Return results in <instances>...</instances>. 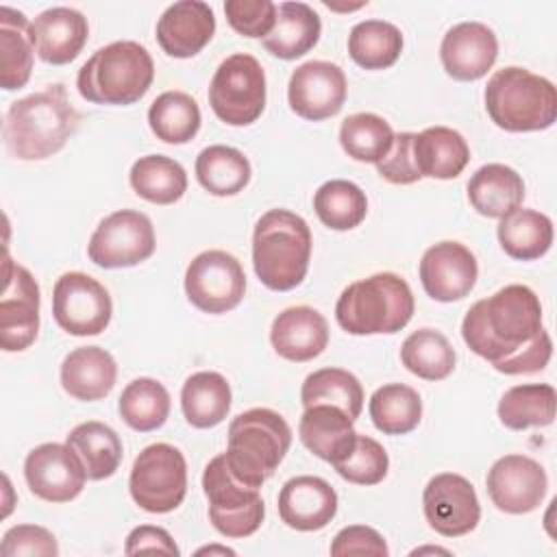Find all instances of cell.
<instances>
[{"label": "cell", "instance_id": "cell-5", "mask_svg": "<svg viewBox=\"0 0 557 557\" xmlns=\"http://www.w3.org/2000/svg\"><path fill=\"white\" fill-rule=\"evenodd\" d=\"M416 302L411 287L394 272L350 283L335 302L337 324L350 335H392L405 329Z\"/></svg>", "mask_w": 557, "mask_h": 557}, {"label": "cell", "instance_id": "cell-9", "mask_svg": "<svg viewBox=\"0 0 557 557\" xmlns=\"http://www.w3.org/2000/svg\"><path fill=\"white\" fill-rule=\"evenodd\" d=\"M209 104L213 113L231 126H248L265 109V72L261 63L246 52L226 57L209 85Z\"/></svg>", "mask_w": 557, "mask_h": 557}, {"label": "cell", "instance_id": "cell-24", "mask_svg": "<svg viewBox=\"0 0 557 557\" xmlns=\"http://www.w3.org/2000/svg\"><path fill=\"white\" fill-rule=\"evenodd\" d=\"M270 342L276 355L287 361H311L322 355L329 344V324L313 307H287L274 318Z\"/></svg>", "mask_w": 557, "mask_h": 557}, {"label": "cell", "instance_id": "cell-39", "mask_svg": "<svg viewBox=\"0 0 557 557\" xmlns=\"http://www.w3.org/2000/svg\"><path fill=\"white\" fill-rule=\"evenodd\" d=\"M372 424L385 435L411 433L422 420L420 394L405 383H387L370 396Z\"/></svg>", "mask_w": 557, "mask_h": 557}, {"label": "cell", "instance_id": "cell-36", "mask_svg": "<svg viewBox=\"0 0 557 557\" xmlns=\"http://www.w3.org/2000/svg\"><path fill=\"white\" fill-rule=\"evenodd\" d=\"M557 394L548 383H524L509 387L498 403V418L511 431L548 426L555 420Z\"/></svg>", "mask_w": 557, "mask_h": 557}, {"label": "cell", "instance_id": "cell-35", "mask_svg": "<svg viewBox=\"0 0 557 557\" xmlns=\"http://www.w3.org/2000/svg\"><path fill=\"white\" fill-rule=\"evenodd\" d=\"M133 191L152 205H174L187 191L185 168L165 154L139 157L128 174Z\"/></svg>", "mask_w": 557, "mask_h": 557}, {"label": "cell", "instance_id": "cell-51", "mask_svg": "<svg viewBox=\"0 0 557 557\" xmlns=\"http://www.w3.org/2000/svg\"><path fill=\"white\" fill-rule=\"evenodd\" d=\"M124 553L126 555H139V553H163V555H178V546L172 540V535L161 529V527H152V524H141L135 527L124 544Z\"/></svg>", "mask_w": 557, "mask_h": 557}, {"label": "cell", "instance_id": "cell-14", "mask_svg": "<svg viewBox=\"0 0 557 557\" xmlns=\"http://www.w3.org/2000/svg\"><path fill=\"white\" fill-rule=\"evenodd\" d=\"M0 296V346L7 352L26 350L39 331V285L33 274L4 255Z\"/></svg>", "mask_w": 557, "mask_h": 557}, {"label": "cell", "instance_id": "cell-19", "mask_svg": "<svg viewBox=\"0 0 557 557\" xmlns=\"http://www.w3.org/2000/svg\"><path fill=\"white\" fill-rule=\"evenodd\" d=\"M420 283L437 302L466 298L479 276L476 257L459 242H440L424 250L420 259Z\"/></svg>", "mask_w": 557, "mask_h": 557}, {"label": "cell", "instance_id": "cell-22", "mask_svg": "<svg viewBox=\"0 0 557 557\" xmlns=\"http://www.w3.org/2000/svg\"><path fill=\"white\" fill-rule=\"evenodd\" d=\"M337 513V492L329 481L300 474L289 481L278 492V516L296 531H320Z\"/></svg>", "mask_w": 557, "mask_h": 557}, {"label": "cell", "instance_id": "cell-2", "mask_svg": "<svg viewBox=\"0 0 557 557\" xmlns=\"http://www.w3.org/2000/svg\"><path fill=\"white\" fill-rule=\"evenodd\" d=\"M78 111L61 83L11 102L2 137L7 152L20 161H39L59 152L76 133Z\"/></svg>", "mask_w": 557, "mask_h": 557}, {"label": "cell", "instance_id": "cell-12", "mask_svg": "<svg viewBox=\"0 0 557 557\" xmlns=\"http://www.w3.org/2000/svg\"><path fill=\"white\" fill-rule=\"evenodd\" d=\"M52 315L70 335H100L111 322L113 302L107 287L94 276L65 272L52 289Z\"/></svg>", "mask_w": 557, "mask_h": 557}, {"label": "cell", "instance_id": "cell-31", "mask_svg": "<svg viewBox=\"0 0 557 557\" xmlns=\"http://www.w3.org/2000/svg\"><path fill=\"white\" fill-rule=\"evenodd\" d=\"M65 444L78 455L89 481L113 476L122 463V440L104 422L89 420L76 424L67 433Z\"/></svg>", "mask_w": 557, "mask_h": 557}, {"label": "cell", "instance_id": "cell-42", "mask_svg": "<svg viewBox=\"0 0 557 557\" xmlns=\"http://www.w3.org/2000/svg\"><path fill=\"white\" fill-rule=\"evenodd\" d=\"M455 350L435 329L413 331L400 346L403 366L424 381H442L455 370Z\"/></svg>", "mask_w": 557, "mask_h": 557}, {"label": "cell", "instance_id": "cell-32", "mask_svg": "<svg viewBox=\"0 0 557 557\" xmlns=\"http://www.w3.org/2000/svg\"><path fill=\"white\" fill-rule=\"evenodd\" d=\"M181 409L194 429H211L231 411V385L213 370H200L187 376L181 389Z\"/></svg>", "mask_w": 557, "mask_h": 557}, {"label": "cell", "instance_id": "cell-15", "mask_svg": "<svg viewBox=\"0 0 557 557\" xmlns=\"http://www.w3.org/2000/svg\"><path fill=\"white\" fill-rule=\"evenodd\" d=\"M429 527L444 537H459L476 529L481 505L474 485L455 472L435 474L422 494Z\"/></svg>", "mask_w": 557, "mask_h": 557}, {"label": "cell", "instance_id": "cell-40", "mask_svg": "<svg viewBox=\"0 0 557 557\" xmlns=\"http://www.w3.org/2000/svg\"><path fill=\"white\" fill-rule=\"evenodd\" d=\"M300 400H302V407H311V405L339 407L352 420H357L363 409V387L359 379L348 370L320 368L302 381Z\"/></svg>", "mask_w": 557, "mask_h": 557}, {"label": "cell", "instance_id": "cell-28", "mask_svg": "<svg viewBox=\"0 0 557 557\" xmlns=\"http://www.w3.org/2000/svg\"><path fill=\"white\" fill-rule=\"evenodd\" d=\"M468 200L485 218H505L524 200L522 176L505 163L481 165L468 181Z\"/></svg>", "mask_w": 557, "mask_h": 557}, {"label": "cell", "instance_id": "cell-41", "mask_svg": "<svg viewBox=\"0 0 557 557\" xmlns=\"http://www.w3.org/2000/svg\"><path fill=\"white\" fill-rule=\"evenodd\" d=\"M120 418L135 431L148 433L165 424L170 416V394L157 379L131 381L117 400Z\"/></svg>", "mask_w": 557, "mask_h": 557}, {"label": "cell", "instance_id": "cell-34", "mask_svg": "<svg viewBox=\"0 0 557 557\" xmlns=\"http://www.w3.org/2000/svg\"><path fill=\"white\" fill-rule=\"evenodd\" d=\"M250 161L233 146L213 144L196 157V178L211 196H235L250 183Z\"/></svg>", "mask_w": 557, "mask_h": 557}, {"label": "cell", "instance_id": "cell-44", "mask_svg": "<svg viewBox=\"0 0 557 557\" xmlns=\"http://www.w3.org/2000/svg\"><path fill=\"white\" fill-rule=\"evenodd\" d=\"M394 135L389 122L376 113H352L339 126L344 152L355 161L374 165L389 152Z\"/></svg>", "mask_w": 557, "mask_h": 557}, {"label": "cell", "instance_id": "cell-38", "mask_svg": "<svg viewBox=\"0 0 557 557\" xmlns=\"http://www.w3.org/2000/svg\"><path fill=\"white\" fill-rule=\"evenodd\" d=\"M403 52L400 30L385 20H363L348 35V54L363 70L392 67Z\"/></svg>", "mask_w": 557, "mask_h": 557}, {"label": "cell", "instance_id": "cell-4", "mask_svg": "<svg viewBox=\"0 0 557 557\" xmlns=\"http://www.w3.org/2000/svg\"><path fill=\"white\" fill-rule=\"evenodd\" d=\"M154 78L150 52L131 39L98 48L78 70L76 87L91 104L126 107L146 96Z\"/></svg>", "mask_w": 557, "mask_h": 557}, {"label": "cell", "instance_id": "cell-53", "mask_svg": "<svg viewBox=\"0 0 557 557\" xmlns=\"http://www.w3.org/2000/svg\"><path fill=\"white\" fill-rule=\"evenodd\" d=\"M424 553H442V555H450L446 548H437V546H424V548H416V550H411V555H424Z\"/></svg>", "mask_w": 557, "mask_h": 557}, {"label": "cell", "instance_id": "cell-49", "mask_svg": "<svg viewBox=\"0 0 557 557\" xmlns=\"http://www.w3.org/2000/svg\"><path fill=\"white\" fill-rule=\"evenodd\" d=\"M333 557H348V555H374L387 557L389 548L383 535L366 524H350L344 527L331 542Z\"/></svg>", "mask_w": 557, "mask_h": 557}, {"label": "cell", "instance_id": "cell-8", "mask_svg": "<svg viewBox=\"0 0 557 557\" xmlns=\"http://www.w3.org/2000/svg\"><path fill=\"white\" fill-rule=\"evenodd\" d=\"M202 492L209 500V520L226 537L252 535L265 516L259 487L239 481L224 453L215 455L202 472Z\"/></svg>", "mask_w": 557, "mask_h": 557}, {"label": "cell", "instance_id": "cell-6", "mask_svg": "<svg viewBox=\"0 0 557 557\" xmlns=\"http://www.w3.org/2000/svg\"><path fill=\"white\" fill-rule=\"evenodd\" d=\"M485 111L490 120L509 133L550 128L557 120L555 85L524 67H503L485 87Z\"/></svg>", "mask_w": 557, "mask_h": 557}, {"label": "cell", "instance_id": "cell-33", "mask_svg": "<svg viewBox=\"0 0 557 557\" xmlns=\"http://www.w3.org/2000/svg\"><path fill=\"white\" fill-rule=\"evenodd\" d=\"M500 248L518 261L544 257L553 244V222L535 209H516L498 222Z\"/></svg>", "mask_w": 557, "mask_h": 557}, {"label": "cell", "instance_id": "cell-50", "mask_svg": "<svg viewBox=\"0 0 557 557\" xmlns=\"http://www.w3.org/2000/svg\"><path fill=\"white\" fill-rule=\"evenodd\" d=\"M550 355H553V342H550V335L542 329L533 342H529L522 350H518L511 359L503 361L494 370L503 374H533L548 366Z\"/></svg>", "mask_w": 557, "mask_h": 557}, {"label": "cell", "instance_id": "cell-1", "mask_svg": "<svg viewBox=\"0 0 557 557\" xmlns=\"http://www.w3.org/2000/svg\"><path fill=\"white\" fill-rule=\"evenodd\" d=\"M542 329L540 298L531 287L513 283L468 309L461 337L474 355L496 368L533 342Z\"/></svg>", "mask_w": 557, "mask_h": 557}, {"label": "cell", "instance_id": "cell-3", "mask_svg": "<svg viewBox=\"0 0 557 557\" xmlns=\"http://www.w3.org/2000/svg\"><path fill=\"white\" fill-rule=\"evenodd\" d=\"M311 261L309 224L294 211L270 209L252 231V268L272 292H289L302 283Z\"/></svg>", "mask_w": 557, "mask_h": 557}, {"label": "cell", "instance_id": "cell-45", "mask_svg": "<svg viewBox=\"0 0 557 557\" xmlns=\"http://www.w3.org/2000/svg\"><path fill=\"white\" fill-rule=\"evenodd\" d=\"M335 472L355 485H376L387 476L389 457L385 448L370 435L357 433L352 453L333 466Z\"/></svg>", "mask_w": 557, "mask_h": 557}, {"label": "cell", "instance_id": "cell-30", "mask_svg": "<svg viewBox=\"0 0 557 557\" xmlns=\"http://www.w3.org/2000/svg\"><path fill=\"white\" fill-rule=\"evenodd\" d=\"M30 22L22 11L0 7V85L7 91L22 89L33 72Z\"/></svg>", "mask_w": 557, "mask_h": 557}, {"label": "cell", "instance_id": "cell-52", "mask_svg": "<svg viewBox=\"0 0 557 557\" xmlns=\"http://www.w3.org/2000/svg\"><path fill=\"white\" fill-rule=\"evenodd\" d=\"M205 553H220V555H235L233 548H226V546H205V548H198V555H205Z\"/></svg>", "mask_w": 557, "mask_h": 557}, {"label": "cell", "instance_id": "cell-13", "mask_svg": "<svg viewBox=\"0 0 557 557\" xmlns=\"http://www.w3.org/2000/svg\"><path fill=\"white\" fill-rule=\"evenodd\" d=\"M246 292L242 263L226 250H205L191 259L185 272V294L205 313L235 309Z\"/></svg>", "mask_w": 557, "mask_h": 557}, {"label": "cell", "instance_id": "cell-20", "mask_svg": "<svg viewBox=\"0 0 557 557\" xmlns=\"http://www.w3.org/2000/svg\"><path fill=\"white\" fill-rule=\"evenodd\" d=\"M498 57V39L483 22H459L446 30L440 59L446 74L455 81L470 83L483 78Z\"/></svg>", "mask_w": 557, "mask_h": 557}, {"label": "cell", "instance_id": "cell-48", "mask_svg": "<svg viewBox=\"0 0 557 557\" xmlns=\"http://www.w3.org/2000/svg\"><path fill=\"white\" fill-rule=\"evenodd\" d=\"M379 174L394 185H411L420 181V172L413 159V133L394 135L389 152L376 163Z\"/></svg>", "mask_w": 557, "mask_h": 557}, {"label": "cell", "instance_id": "cell-37", "mask_svg": "<svg viewBox=\"0 0 557 557\" xmlns=\"http://www.w3.org/2000/svg\"><path fill=\"white\" fill-rule=\"evenodd\" d=\"M198 102L178 89L159 94L148 109V124L157 139L165 144H187L200 131Z\"/></svg>", "mask_w": 557, "mask_h": 557}, {"label": "cell", "instance_id": "cell-11", "mask_svg": "<svg viewBox=\"0 0 557 557\" xmlns=\"http://www.w3.org/2000/svg\"><path fill=\"white\" fill-rule=\"evenodd\" d=\"M154 246L157 239L150 218L135 209H120L100 220L87 244V255L98 268L115 270L150 259Z\"/></svg>", "mask_w": 557, "mask_h": 557}, {"label": "cell", "instance_id": "cell-47", "mask_svg": "<svg viewBox=\"0 0 557 557\" xmlns=\"http://www.w3.org/2000/svg\"><path fill=\"white\" fill-rule=\"evenodd\" d=\"M0 553L4 557H57V537L39 524H15L2 535Z\"/></svg>", "mask_w": 557, "mask_h": 557}, {"label": "cell", "instance_id": "cell-7", "mask_svg": "<svg viewBox=\"0 0 557 557\" xmlns=\"http://www.w3.org/2000/svg\"><path fill=\"white\" fill-rule=\"evenodd\" d=\"M292 444V429L285 418L268 407H255L233 418L228 424L226 463L231 472L261 487L285 459Z\"/></svg>", "mask_w": 557, "mask_h": 557}, {"label": "cell", "instance_id": "cell-23", "mask_svg": "<svg viewBox=\"0 0 557 557\" xmlns=\"http://www.w3.org/2000/svg\"><path fill=\"white\" fill-rule=\"evenodd\" d=\"M89 37L87 17L70 7H52L30 22V39L37 57L50 65L74 61Z\"/></svg>", "mask_w": 557, "mask_h": 557}, {"label": "cell", "instance_id": "cell-10", "mask_svg": "<svg viewBox=\"0 0 557 557\" xmlns=\"http://www.w3.org/2000/svg\"><path fill=\"white\" fill-rule=\"evenodd\" d=\"M128 490L144 511H174L187 494V461L183 453L165 442L146 446L133 463Z\"/></svg>", "mask_w": 557, "mask_h": 557}, {"label": "cell", "instance_id": "cell-18", "mask_svg": "<svg viewBox=\"0 0 557 557\" xmlns=\"http://www.w3.org/2000/svg\"><path fill=\"white\" fill-rule=\"evenodd\" d=\"M485 485L496 509L520 516L542 505L548 476L535 459L527 455H505L487 470Z\"/></svg>", "mask_w": 557, "mask_h": 557}, {"label": "cell", "instance_id": "cell-17", "mask_svg": "<svg viewBox=\"0 0 557 557\" xmlns=\"http://www.w3.org/2000/svg\"><path fill=\"white\" fill-rule=\"evenodd\" d=\"M346 89V74L339 65L331 61H307L289 76V109L302 120L322 122L342 111Z\"/></svg>", "mask_w": 557, "mask_h": 557}, {"label": "cell", "instance_id": "cell-46", "mask_svg": "<svg viewBox=\"0 0 557 557\" xmlns=\"http://www.w3.org/2000/svg\"><path fill=\"white\" fill-rule=\"evenodd\" d=\"M224 15L235 33L265 39L276 22V4L272 0H226Z\"/></svg>", "mask_w": 557, "mask_h": 557}, {"label": "cell", "instance_id": "cell-27", "mask_svg": "<svg viewBox=\"0 0 557 557\" xmlns=\"http://www.w3.org/2000/svg\"><path fill=\"white\" fill-rule=\"evenodd\" d=\"M413 159L422 178L448 181L463 172L470 161V148L455 128L429 126L422 133H413Z\"/></svg>", "mask_w": 557, "mask_h": 557}, {"label": "cell", "instance_id": "cell-43", "mask_svg": "<svg viewBox=\"0 0 557 557\" xmlns=\"http://www.w3.org/2000/svg\"><path fill=\"white\" fill-rule=\"evenodd\" d=\"M313 209L324 226L333 231H350L363 222L368 198L352 181L333 178L322 183L313 194Z\"/></svg>", "mask_w": 557, "mask_h": 557}, {"label": "cell", "instance_id": "cell-26", "mask_svg": "<svg viewBox=\"0 0 557 557\" xmlns=\"http://www.w3.org/2000/svg\"><path fill=\"white\" fill-rule=\"evenodd\" d=\"M115 379V359L100 346L74 348L61 363V387L83 403L104 398L113 389Z\"/></svg>", "mask_w": 557, "mask_h": 557}, {"label": "cell", "instance_id": "cell-21", "mask_svg": "<svg viewBox=\"0 0 557 557\" xmlns=\"http://www.w3.org/2000/svg\"><path fill=\"white\" fill-rule=\"evenodd\" d=\"M215 33L213 9L202 0L170 4L157 22V41L174 59L196 57Z\"/></svg>", "mask_w": 557, "mask_h": 557}, {"label": "cell", "instance_id": "cell-16", "mask_svg": "<svg viewBox=\"0 0 557 557\" xmlns=\"http://www.w3.org/2000/svg\"><path fill=\"white\" fill-rule=\"evenodd\" d=\"M24 479L37 498L48 503H70L83 492L87 472L67 444L46 442L26 455Z\"/></svg>", "mask_w": 557, "mask_h": 557}, {"label": "cell", "instance_id": "cell-25", "mask_svg": "<svg viewBox=\"0 0 557 557\" xmlns=\"http://www.w3.org/2000/svg\"><path fill=\"white\" fill-rule=\"evenodd\" d=\"M352 422L355 420L339 407L311 405V407H305L302 411L298 435H300V442L315 457L335 466L344 461L357 444V431Z\"/></svg>", "mask_w": 557, "mask_h": 557}, {"label": "cell", "instance_id": "cell-29", "mask_svg": "<svg viewBox=\"0 0 557 557\" xmlns=\"http://www.w3.org/2000/svg\"><path fill=\"white\" fill-rule=\"evenodd\" d=\"M320 15L305 2H281L276 7V22L263 39V48L285 61L307 54L320 39Z\"/></svg>", "mask_w": 557, "mask_h": 557}]
</instances>
